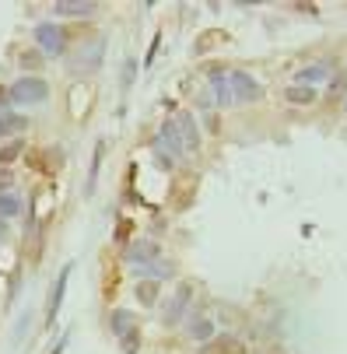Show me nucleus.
<instances>
[{
	"mask_svg": "<svg viewBox=\"0 0 347 354\" xmlns=\"http://www.w3.org/2000/svg\"><path fill=\"white\" fill-rule=\"evenodd\" d=\"M8 95H11L14 105H39V102L49 99V84H46L39 74H25L21 81H14V84L8 88Z\"/></svg>",
	"mask_w": 347,
	"mask_h": 354,
	"instance_id": "nucleus-1",
	"label": "nucleus"
},
{
	"mask_svg": "<svg viewBox=\"0 0 347 354\" xmlns=\"http://www.w3.org/2000/svg\"><path fill=\"white\" fill-rule=\"evenodd\" d=\"M228 92H231V105H249L264 95V84L246 71H228Z\"/></svg>",
	"mask_w": 347,
	"mask_h": 354,
	"instance_id": "nucleus-2",
	"label": "nucleus"
},
{
	"mask_svg": "<svg viewBox=\"0 0 347 354\" xmlns=\"http://www.w3.org/2000/svg\"><path fill=\"white\" fill-rule=\"evenodd\" d=\"M155 151L165 155V158H172V162L186 155V140H183V130H179V120H176V116L162 123V130H158V137H155Z\"/></svg>",
	"mask_w": 347,
	"mask_h": 354,
	"instance_id": "nucleus-3",
	"label": "nucleus"
},
{
	"mask_svg": "<svg viewBox=\"0 0 347 354\" xmlns=\"http://www.w3.org/2000/svg\"><path fill=\"white\" fill-rule=\"evenodd\" d=\"M36 42L46 56H64L67 53V36H64V25L56 21H42L36 25Z\"/></svg>",
	"mask_w": 347,
	"mask_h": 354,
	"instance_id": "nucleus-4",
	"label": "nucleus"
},
{
	"mask_svg": "<svg viewBox=\"0 0 347 354\" xmlns=\"http://www.w3.org/2000/svg\"><path fill=\"white\" fill-rule=\"evenodd\" d=\"M200 354H246V347L235 333H214V340L200 344Z\"/></svg>",
	"mask_w": 347,
	"mask_h": 354,
	"instance_id": "nucleus-5",
	"label": "nucleus"
},
{
	"mask_svg": "<svg viewBox=\"0 0 347 354\" xmlns=\"http://www.w3.org/2000/svg\"><path fill=\"white\" fill-rule=\"evenodd\" d=\"M70 270H74V263H67V267L56 274V284H53V291H49V305H46V319H56V312H60V305H64V291H67V277H70Z\"/></svg>",
	"mask_w": 347,
	"mask_h": 354,
	"instance_id": "nucleus-6",
	"label": "nucleus"
},
{
	"mask_svg": "<svg viewBox=\"0 0 347 354\" xmlns=\"http://www.w3.org/2000/svg\"><path fill=\"white\" fill-rule=\"evenodd\" d=\"M330 64L323 60V64H309V67H302L298 74H295V84H302V88H316V84H323V81H330Z\"/></svg>",
	"mask_w": 347,
	"mask_h": 354,
	"instance_id": "nucleus-7",
	"label": "nucleus"
},
{
	"mask_svg": "<svg viewBox=\"0 0 347 354\" xmlns=\"http://www.w3.org/2000/svg\"><path fill=\"white\" fill-rule=\"evenodd\" d=\"M186 337L196 340V344L214 340V323H211L207 316H190V319H186Z\"/></svg>",
	"mask_w": 347,
	"mask_h": 354,
	"instance_id": "nucleus-8",
	"label": "nucleus"
},
{
	"mask_svg": "<svg viewBox=\"0 0 347 354\" xmlns=\"http://www.w3.org/2000/svg\"><path fill=\"white\" fill-rule=\"evenodd\" d=\"M102 49H105V39H99L95 46H84V49H81L84 56H81V60H74V71H77V74H92V71L102 64Z\"/></svg>",
	"mask_w": 347,
	"mask_h": 354,
	"instance_id": "nucleus-9",
	"label": "nucleus"
},
{
	"mask_svg": "<svg viewBox=\"0 0 347 354\" xmlns=\"http://www.w3.org/2000/svg\"><path fill=\"white\" fill-rule=\"evenodd\" d=\"M25 211V200L14 190H0V221H14Z\"/></svg>",
	"mask_w": 347,
	"mask_h": 354,
	"instance_id": "nucleus-10",
	"label": "nucleus"
},
{
	"mask_svg": "<svg viewBox=\"0 0 347 354\" xmlns=\"http://www.w3.org/2000/svg\"><path fill=\"white\" fill-rule=\"evenodd\" d=\"M53 11L67 18H84V14H95V0H60Z\"/></svg>",
	"mask_w": 347,
	"mask_h": 354,
	"instance_id": "nucleus-11",
	"label": "nucleus"
},
{
	"mask_svg": "<svg viewBox=\"0 0 347 354\" xmlns=\"http://www.w3.org/2000/svg\"><path fill=\"white\" fill-rule=\"evenodd\" d=\"M211 92H214V102L218 105H231V92H228V71H214L211 74Z\"/></svg>",
	"mask_w": 347,
	"mask_h": 354,
	"instance_id": "nucleus-12",
	"label": "nucleus"
},
{
	"mask_svg": "<svg viewBox=\"0 0 347 354\" xmlns=\"http://www.w3.org/2000/svg\"><path fill=\"white\" fill-rule=\"evenodd\" d=\"M176 120H179V130H183V140H186V151H196V147H200V130H196V123H193V116H190V112H179Z\"/></svg>",
	"mask_w": 347,
	"mask_h": 354,
	"instance_id": "nucleus-13",
	"label": "nucleus"
},
{
	"mask_svg": "<svg viewBox=\"0 0 347 354\" xmlns=\"http://www.w3.org/2000/svg\"><path fill=\"white\" fill-rule=\"evenodd\" d=\"M25 127H28V120H25V116H18V112H11V109H4V112H0V137L21 134Z\"/></svg>",
	"mask_w": 347,
	"mask_h": 354,
	"instance_id": "nucleus-14",
	"label": "nucleus"
},
{
	"mask_svg": "<svg viewBox=\"0 0 347 354\" xmlns=\"http://www.w3.org/2000/svg\"><path fill=\"white\" fill-rule=\"evenodd\" d=\"M284 99L292 102V105H312L316 102V88H302V84H287V92Z\"/></svg>",
	"mask_w": 347,
	"mask_h": 354,
	"instance_id": "nucleus-15",
	"label": "nucleus"
},
{
	"mask_svg": "<svg viewBox=\"0 0 347 354\" xmlns=\"http://www.w3.org/2000/svg\"><path fill=\"white\" fill-rule=\"evenodd\" d=\"M186 294H190V291L183 288V291L176 294V299L168 302V309H165V323H168V327H176V323L186 316Z\"/></svg>",
	"mask_w": 347,
	"mask_h": 354,
	"instance_id": "nucleus-16",
	"label": "nucleus"
},
{
	"mask_svg": "<svg viewBox=\"0 0 347 354\" xmlns=\"http://www.w3.org/2000/svg\"><path fill=\"white\" fill-rule=\"evenodd\" d=\"M133 327H137V316H130V312H112V330L120 333V337H130Z\"/></svg>",
	"mask_w": 347,
	"mask_h": 354,
	"instance_id": "nucleus-17",
	"label": "nucleus"
},
{
	"mask_svg": "<svg viewBox=\"0 0 347 354\" xmlns=\"http://www.w3.org/2000/svg\"><path fill=\"white\" fill-rule=\"evenodd\" d=\"M137 299H140L144 305H155V302H158V284L140 281V284H137Z\"/></svg>",
	"mask_w": 347,
	"mask_h": 354,
	"instance_id": "nucleus-18",
	"label": "nucleus"
},
{
	"mask_svg": "<svg viewBox=\"0 0 347 354\" xmlns=\"http://www.w3.org/2000/svg\"><path fill=\"white\" fill-rule=\"evenodd\" d=\"M102 151H105V144L95 147V158H92V168H88V183H84V190H95V179H99V165H102Z\"/></svg>",
	"mask_w": 347,
	"mask_h": 354,
	"instance_id": "nucleus-19",
	"label": "nucleus"
},
{
	"mask_svg": "<svg viewBox=\"0 0 347 354\" xmlns=\"http://www.w3.org/2000/svg\"><path fill=\"white\" fill-rule=\"evenodd\" d=\"M330 81H333V84H330V95H326V99H330V102H337L340 95L347 99V74H337V77H330Z\"/></svg>",
	"mask_w": 347,
	"mask_h": 354,
	"instance_id": "nucleus-20",
	"label": "nucleus"
},
{
	"mask_svg": "<svg viewBox=\"0 0 347 354\" xmlns=\"http://www.w3.org/2000/svg\"><path fill=\"white\" fill-rule=\"evenodd\" d=\"M18 155H21V140H14V144H8V147H0V165L14 162Z\"/></svg>",
	"mask_w": 347,
	"mask_h": 354,
	"instance_id": "nucleus-21",
	"label": "nucleus"
},
{
	"mask_svg": "<svg viewBox=\"0 0 347 354\" xmlns=\"http://www.w3.org/2000/svg\"><path fill=\"white\" fill-rule=\"evenodd\" d=\"M133 74H137V64H133V60H127V64H123V71H120V77H123V95L130 92V84H133Z\"/></svg>",
	"mask_w": 347,
	"mask_h": 354,
	"instance_id": "nucleus-22",
	"label": "nucleus"
},
{
	"mask_svg": "<svg viewBox=\"0 0 347 354\" xmlns=\"http://www.w3.org/2000/svg\"><path fill=\"white\" fill-rule=\"evenodd\" d=\"M39 60H42V56H39V53H25V56H21V67H36Z\"/></svg>",
	"mask_w": 347,
	"mask_h": 354,
	"instance_id": "nucleus-23",
	"label": "nucleus"
},
{
	"mask_svg": "<svg viewBox=\"0 0 347 354\" xmlns=\"http://www.w3.org/2000/svg\"><path fill=\"white\" fill-rule=\"evenodd\" d=\"M4 235H8V228H4V221H0V239H4Z\"/></svg>",
	"mask_w": 347,
	"mask_h": 354,
	"instance_id": "nucleus-24",
	"label": "nucleus"
},
{
	"mask_svg": "<svg viewBox=\"0 0 347 354\" xmlns=\"http://www.w3.org/2000/svg\"><path fill=\"white\" fill-rule=\"evenodd\" d=\"M344 109H347V99H344Z\"/></svg>",
	"mask_w": 347,
	"mask_h": 354,
	"instance_id": "nucleus-25",
	"label": "nucleus"
}]
</instances>
